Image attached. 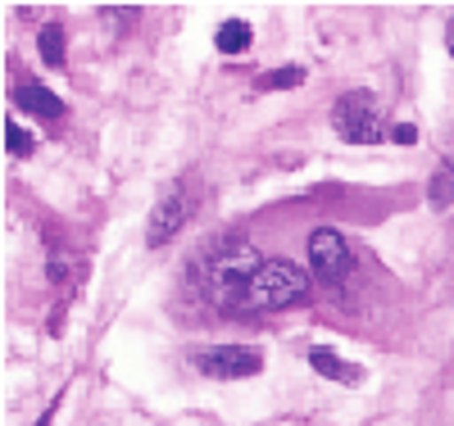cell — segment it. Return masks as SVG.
I'll use <instances>...</instances> for the list:
<instances>
[{
  "instance_id": "cell-1",
  "label": "cell",
  "mask_w": 454,
  "mask_h": 426,
  "mask_svg": "<svg viewBox=\"0 0 454 426\" xmlns=\"http://www.w3.org/2000/svg\"><path fill=\"white\" fill-rule=\"evenodd\" d=\"M259 250L250 241H223L218 250H209L205 259V295L218 304V308H246V290H250V277L259 273Z\"/></svg>"
},
{
  "instance_id": "cell-2",
  "label": "cell",
  "mask_w": 454,
  "mask_h": 426,
  "mask_svg": "<svg viewBox=\"0 0 454 426\" xmlns=\"http://www.w3.org/2000/svg\"><path fill=\"white\" fill-rule=\"evenodd\" d=\"M305 290H309V277H305V267H300V263H291V259H263L259 273L250 277L246 308L269 314V308H286L295 299H305Z\"/></svg>"
},
{
  "instance_id": "cell-3",
  "label": "cell",
  "mask_w": 454,
  "mask_h": 426,
  "mask_svg": "<svg viewBox=\"0 0 454 426\" xmlns=\"http://www.w3.org/2000/svg\"><path fill=\"white\" fill-rule=\"evenodd\" d=\"M332 123H336V136L346 141V145H372V141H382V109H377L372 91L340 96L336 109H332Z\"/></svg>"
},
{
  "instance_id": "cell-4",
  "label": "cell",
  "mask_w": 454,
  "mask_h": 426,
  "mask_svg": "<svg viewBox=\"0 0 454 426\" xmlns=\"http://www.w3.org/2000/svg\"><path fill=\"white\" fill-rule=\"evenodd\" d=\"M196 213V190H192V182H173L168 190H164V200L155 205V213H150V222H145V241L150 245H168L177 231L186 227V218Z\"/></svg>"
},
{
  "instance_id": "cell-5",
  "label": "cell",
  "mask_w": 454,
  "mask_h": 426,
  "mask_svg": "<svg viewBox=\"0 0 454 426\" xmlns=\"http://www.w3.org/2000/svg\"><path fill=\"white\" fill-rule=\"evenodd\" d=\"M196 368L205 376H218V381H241V376L263 372V354L250 350V345H205L196 354Z\"/></svg>"
},
{
  "instance_id": "cell-6",
  "label": "cell",
  "mask_w": 454,
  "mask_h": 426,
  "mask_svg": "<svg viewBox=\"0 0 454 426\" xmlns=\"http://www.w3.org/2000/svg\"><path fill=\"white\" fill-rule=\"evenodd\" d=\"M309 263H314V273L323 282H346L355 273V250H350V241L340 236V231L318 227L309 236Z\"/></svg>"
},
{
  "instance_id": "cell-7",
  "label": "cell",
  "mask_w": 454,
  "mask_h": 426,
  "mask_svg": "<svg viewBox=\"0 0 454 426\" xmlns=\"http://www.w3.org/2000/svg\"><path fill=\"white\" fill-rule=\"evenodd\" d=\"M14 105L23 113H36V119H59V113H64V100L55 91H46V87H36V82H23L14 91Z\"/></svg>"
},
{
  "instance_id": "cell-8",
  "label": "cell",
  "mask_w": 454,
  "mask_h": 426,
  "mask_svg": "<svg viewBox=\"0 0 454 426\" xmlns=\"http://www.w3.org/2000/svg\"><path fill=\"white\" fill-rule=\"evenodd\" d=\"M214 46H218L223 55H241V50L250 46V23H246V19H227V23L218 27V36H214Z\"/></svg>"
},
{
  "instance_id": "cell-9",
  "label": "cell",
  "mask_w": 454,
  "mask_h": 426,
  "mask_svg": "<svg viewBox=\"0 0 454 426\" xmlns=\"http://www.w3.org/2000/svg\"><path fill=\"white\" fill-rule=\"evenodd\" d=\"M309 363H314V372H323L327 381H359V368L340 363L332 350H309Z\"/></svg>"
},
{
  "instance_id": "cell-10",
  "label": "cell",
  "mask_w": 454,
  "mask_h": 426,
  "mask_svg": "<svg viewBox=\"0 0 454 426\" xmlns=\"http://www.w3.org/2000/svg\"><path fill=\"white\" fill-rule=\"evenodd\" d=\"M36 46H42V59H46L51 68H59V64H64V27H59V23H46L42 36H36Z\"/></svg>"
},
{
  "instance_id": "cell-11",
  "label": "cell",
  "mask_w": 454,
  "mask_h": 426,
  "mask_svg": "<svg viewBox=\"0 0 454 426\" xmlns=\"http://www.w3.org/2000/svg\"><path fill=\"white\" fill-rule=\"evenodd\" d=\"M427 196H432V205L454 200V168H450V164H445V168H436V177L427 182Z\"/></svg>"
},
{
  "instance_id": "cell-12",
  "label": "cell",
  "mask_w": 454,
  "mask_h": 426,
  "mask_svg": "<svg viewBox=\"0 0 454 426\" xmlns=\"http://www.w3.org/2000/svg\"><path fill=\"white\" fill-rule=\"evenodd\" d=\"M300 68H278V73H263L259 77V91H286V87H300Z\"/></svg>"
},
{
  "instance_id": "cell-13",
  "label": "cell",
  "mask_w": 454,
  "mask_h": 426,
  "mask_svg": "<svg viewBox=\"0 0 454 426\" xmlns=\"http://www.w3.org/2000/svg\"><path fill=\"white\" fill-rule=\"evenodd\" d=\"M5 150L14 154V159H27V154H32V136H27V128L5 123Z\"/></svg>"
},
{
  "instance_id": "cell-14",
  "label": "cell",
  "mask_w": 454,
  "mask_h": 426,
  "mask_svg": "<svg viewBox=\"0 0 454 426\" xmlns=\"http://www.w3.org/2000/svg\"><path fill=\"white\" fill-rule=\"evenodd\" d=\"M391 141L395 145H419V128H413V123H395L391 128Z\"/></svg>"
},
{
  "instance_id": "cell-15",
  "label": "cell",
  "mask_w": 454,
  "mask_h": 426,
  "mask_svg": "<svg viewBox=\"0 0 454 426\" xmlns=\"http://www.w3.org/2000/svg\"><path fill=\"white\" fill-rule=\"evenodd\" d=\"M445 42H450V55H454V19H450V32H445Z\"/></svg>"
},
{
  "instance_id": "cell-16",
  "label": "cell",
  "mask_w": 454,
  "mask_h": 426,
  "mask_svg": "<svg viewBox=\"0 0 454 426\" xmlns=\"http://www.w3.org/2000/svg\"><path fill=\"white\" fill-rule=\"evenodd\" d=\"M51 413H55V408H46L42 417H36V426H46V422H51Z\"/></svg>"
}]
</instances>
